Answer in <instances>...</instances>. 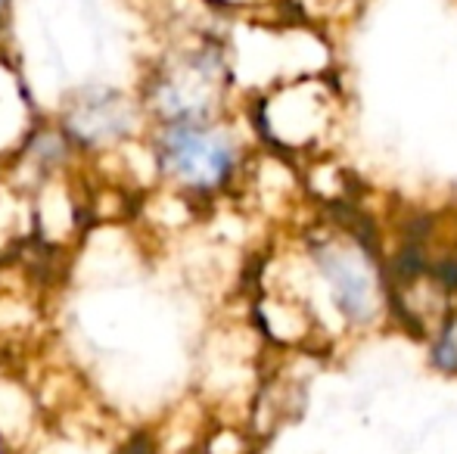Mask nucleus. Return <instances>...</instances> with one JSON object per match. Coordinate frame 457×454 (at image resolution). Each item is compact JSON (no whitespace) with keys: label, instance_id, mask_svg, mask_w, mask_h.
Here are the masks:
<instances>
[{"label":"nucleus","instance_id":"nucleus-3","mask_svg":"<svg viewBox=\"0 0 457 454\" xmlns=\"http://www.w3.org/2000/svg\"><path fill=\"white\" fill-rule=\"evenodd\" d=\"M54 121L79 159H103L146 134V115L137 94L115 85H87L72 91Z\"/></svg>","mask_w":457,"mask_h":454},{"label":"nucleus","instance_id":"nucleus-1","mask_svg":"<svg viewBox=\"0 0 457 454\" xmlns=\"http://www.w3.org/2000/svg\"><path fill=\"white\" fill-rule=\"evenodd\" d=\"M144 144L156 169V184L193 202H209L230 194L249 165L243 134L228 115L146 125Z\"/></svg>","mask_w":457,"mask_h":454},{"label":"nucleus","instance_id":"nucleus-8","mask_svg":"<svg viewBox=\"0 0 457 454\" xmlns=\"http://www.w3.org/2000/svg\"><path fill=\"white\" fill-rule=\"evenodd\" d=\"M25 240H31V196L12 171L0 165V252H12Z\"/></svg>","mask_w":457,"mask_h":454},{"label":"nucleus","instance_id":"nucleus-9","mask_svg":"<svg viewBox=\"0 0 457 454\" xmlns=\"http://www.w3.org/2000/svg\"><path fill=\"white\" fill-rule=\"evenodd\" d=\"M196 454H253V442L237 426H212L205 436H199Z\"/></svg>","mask_w":457,"mask_h":454},{"label":"nucleus","instance_id":"nucleus-10","mask_svg":"<svg viewBox=\"0 0 457 454\" xmlns=\"http://www.w3.org/2000/svg\"><path fill=\"white\" fill-rule=\"evenodd\" d=\"M109 454H159V445L153 433H134V436L115 442V449Z\"/></svg>","mask_w":457,"mask_h":454},{"label":"nucleus","instance_id":"nucleus-6","mask_svg":"<svg viewBox=\"0 0 457 454\" xmlns=\"http://www.w3.org/2000/svg\"><path fill=\"white\" fill-rule=\"evenodd\" d=\"M37 119L41 115L35 112L29 85L0 44V165L16 156Z\"/></svg>","mask_w":457,"mask_h":454},{"label":"nucleus","instance_id":"nucleus-4","mask_svg":"<svg viewBox=\"0 0 457 454\" xmlns=\"http://www.w3.org/2000/svg\"><path fill=\"white\" fill-rule=\"evenodd\" d=\"M337 100L314 75L277 81L255 97L249 125L262 140L283 153H299L318 144L333 125Z\"/></svg>","mask_w":457,"mask_h":454},{"label":"nucleus","instance_id":"nucleus-7","mask_svg":"<svg viewBox=\"0 0 457 454\" xmlns=\"http://www.w3.org/2000/svg\"><path fill=\"white\" fill-rule=\"evenodd\" d=\"M37 426V401L31 392L12 376H0V439L6 449L22 451Z\"/></svg>","mask_w":457,"mask_h":454},{"label":"nucleus","instance_id":"nucleus-2","mask_svg":"<svg viewBox=\"0 0 457 454\" xmlns=\"http://www.w3.org/2000/svg\"><path fill=\"white\" fill-rule=\"evenodd\" d=\"M134 94L146 115V125L228 115L234 94L228 47L215 35L181 37L146 66Z\"/></svg>","mask_w":457,"mask_h":454},{"label":"nucleus","instance_id":"nucleus-5","mask_svg":"<svg viewBox=\"0 0 457 454\" xmlns=\"http://www.w3.org/2000/svg\"><path fill=\"white\" fill-rule=\"evenodd\" d=\"M312 261L327 284L337 311L352 324H370L383 305V286L370 252L361 243L324 240L312 249Z\"/></svg>","mask_w":457,"mask_h":454},{"label":"nucleus","instance_id":"nucleus-11","mask_svg":"<svg viewBox=\"0 0 457 454\" xmlns=\"http://www.w3.org/2000/svg\"><path fill=\"white\" fill-rule=\"evenodd\" d=\"M12 6L16 0H0V44H4V35L10 29V19H12Z\"/></svg>","mask_w":457,"mask_h":454}]
</instances>
